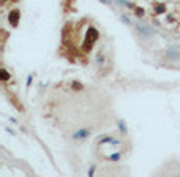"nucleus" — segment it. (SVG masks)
<instances>
[{
  "instance_id": "9d476101",
  "label": "nucleus",
  "mask_w": 180,
  "mask_h": 177,
  "mask_svg": "<svg viewBox=\"0 0 180 177\" xmlns=\"http://www.w3.org/2000/svg\"><path fill=\"white\" fill-rule=\"evenodd\" d=\"M156 13H164V6L163 5H158L156 6Z\"/></svg>"
},
{
  "instance_id": "1a4fd4ad",
  "label": "nucleus",
  "mask_w": 180,
  "mask_h": 177,
  "mask_svg": "<svg viewBox=\"0 0 180 177\" xmlns=\"http://www.w3.org/2000/svg\"><path fill=\"white\" fill-rule=\"evenodd\" d=\"M136 16H144V10L142 8H136Z\"/></svg>"
},
{
  "instance_id": "f257e3e1",
  "label": "nucleus",
  "mask_w": 180,
  "mask_h": 177,
  "mask_svg": "<svg viewBox=\"0 0 180 177\" xmlns=\"http://www.w3.org/2000/svg\"><path fill=\"white\" fill-rule=\"evenodd\" d=\"M90 136V130L88 128H79V130H76L73 133V139L76 141H84Z\"/></svg>"
},
{
  "instance_id": "9b49d317",
  "label": "nucleus",
  "mask_w": 180,
  "mask_h": 177,
  "mask_svg": "<svg viewBox=\"0 0 180 177\" xmlns=\"http://www.w3.org/2000/svg\"><path fill=\"white\" fill-rule=\"evenodd\" d=\"M100 2H103V3H106V5H111V3H112V0H100Z\"/></svg>"
},
{
  "instance_id": "6e6552de",
  "label": "nucleus",
  "mask_w": 180,
  "mask_h": 177,
  "mask_svg": "<svg viewBox=\"0 0 180 177\" xmlns=\"http://www.w3.org/2000/svg\"><path fill=\"white\" fill-rule=\"evenodd\" d=\"M71 86H73V89H78V90H81V89H82V84H79V82H73Z\"/></svg>"
},
{
  "instance_id": "0eeeda50",
  "label": "nucleus",
  "mask_w": 180,
  "mask_h": 177,
  "mask_svg": "<svg viewBox=\"0 0 180 177\" xmlns=\"http://www.w3.org/2000/svg\"><path fill=\"white\" fill-rule=\"evenodd\" d=\"M120 5H123V6H128V8H133V3H130V2H125V0H117Z\"/></svg>"
},
{
  "instance_id": "20e7f679",
  "label": "nucleus",
  "mask_w": 180,
  "mask_h": 177,
  "mask_svg": "<svg viewBox=\"0 0 180 177\" xmlns=\"http://www.w3.org/2000/svg\"><path fill=\"white\" fill-rule=\"evenodd\" d=\"M166 55H168V57H171V59H177L180 54H178L177 51H171V49H169V51H166Z\"/></svg>"
},
{
  "instance_id": "39448f33",
  "label": "nucleus",
  "mask_w": 180,
  "mask_h": 177,
  "mask_svg": "<svg viewBox=\"0 0 180 177\" xmlns=\"http://www.w3.org/2000/svg\"><path fill=\"white\" fill-rule=\"evenodd\" d=\"M120 19H122V22H125L127 25H131V24H133V22H131V19H130L127 15H122V16H120Z\"/></svg>"
},
{
  "instance_id": "423d86ee",
  "label": "nucleus",
  "mask_w": 180,
  "mask_h": 177,
  "mask_svg": "<svg viewBox=\"0 0 180 177\" xmlns=\"http://www.w3.org/2000/svg\"><path fill=\"white\" fill-rule=\"evenodd\" d=\"M2 79H3V81H8V79H10V73L6 71L5 68L2 70Z\"/></svg>"
},
{
  "instance_id": "f03ea898",
  "label": "nucleus",
  "mask_w": 180,
  "mask_h": 177,
  "mask_svg": "<svg viewBox=\"0 0 180 177\" xmlns=\"http://www.w3.org/2000/svg\"><path fill=\"white\" fill-rule=\"evenodd\" d=\"M136 29H137V32H139V33H142L144 37H150V35L153 33V30H152L150 27L144 25V24H136Z\"/></svg>"
},
{
  "instance_id": "7ed1b4c3",
  "label": "nucleus",
  "mask_w": 180,
  "mask_h": 177,
  "mask_svg": "<svg viewBox=\"0 0 180 177\" xmlns=\"http://www.w3.org/2000/svg\"><path fill=\"white\" fill-rule=\"evenodd\" d=\"M10 22H11V25H18V22H19V11L18 10H13L11 13H10Z\"/></svg>"
}]
</instances>
